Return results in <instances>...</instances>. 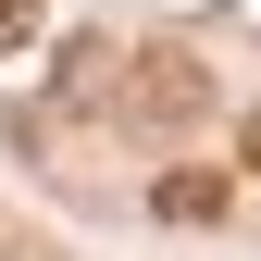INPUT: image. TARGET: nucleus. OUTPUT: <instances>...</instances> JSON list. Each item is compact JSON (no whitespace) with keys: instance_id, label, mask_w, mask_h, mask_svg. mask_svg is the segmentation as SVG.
<instances>
[{"instance_id":"nucleus-1","label":"nucleus","mask_w":261,"mask_h":261,"mask_svg":"<svg viewBox=\"0 0 261 261\" xmlns=\"http://www.w3.org/2000/svg\"><path fill=\"white\" fill-rule=\"evenodd\" d=\"M124 112H137V124H199V112H212V75H199L187 50H149L137 87H124Z\"/></svg>"},{"instance_id":"nucleus-2","label":"nucleus","mask_w":261,"mask_h":261,"mask_svg":"<svg viewBox=\"0 0 261 261\" xmlns=\"http://www.w3.org/2000/svg\"><path fill=\"white\" fill-rule=\"evenodd\" d=\"M149 212H162V224H187V237H199V224H224V212H237V187H224L212 162H174V174L149 187Z\"/></svg>"},{"instance_id":"nucleus-3","label":"nucleus","mask_w":261,"mask_h":261,"mask_svg":"<svg viewBox=\"0 0 261 261\" xmlns=\"http://www.w3.org/2000/svg\"><path fill=\"white\" fill-rule=\"evenodd\" d=\"M38 38V0H0V50H25Z\"/></svg>"},{"instance_id":"nucleus-4","label":"nucleus","mask_w":261,"mask_h":261,"mask_svg":"<svg viewBox=\"0 0 261 261\" xmlns=\"http://www.w3.org/2000/svg\"><path fill=\"white\" fill-rule=\"evenodd\" d=\"M237 162H249V174H261V112H249V124H237Z\"/></svg>"}]
</instances>
